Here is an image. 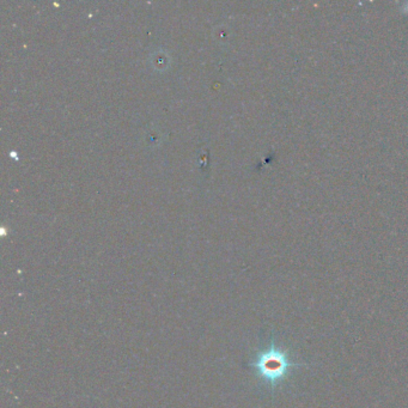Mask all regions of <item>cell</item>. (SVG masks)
Here are the masks:
<instances>
[{"label": "cell", "instance_id": "obj_1", "mask_svg": "<svg viewBox=\"0 0 408 408\" xmlns=\"http://www.w3.org/2000/svg\"><path fill=\"white\" fill-rule=\"evenodd\" d=\"M259 376L271 386H275L290 373L291 368L297 364L290 359L288 352L277 347L274 343L257 356L256 360L252 364Z\"/></svg>", "mask_w": 408, "mask_h": 408}]
</instances>
